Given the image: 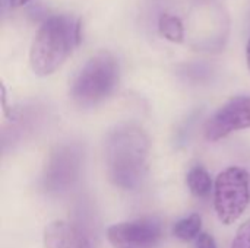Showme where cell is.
<instances>
[{
	"mask_svg": "<svg viewBox=\"0 0 250 248\" xmlns=\"http://www.w3.org/2000/svg\"><path fill=\"white\" fill-rule=\"evenodd\" d=\"M149 139L132 124L114 129L105 140V165L110 180L120 189H136L146 171Z\"/></svg>",
	"mask_w": 250,
	"mask_h": 248,
	"instance_id": "obj_1",
	"label": "cell"
},
{
	"mask_svg": "<svg viewBox=\"0 0 250 248\" xmlns=\"http://www.w3.org/2000/svg\"><path fill=\"white\" fill-rule=\"evenodd\" d=\"M81 41V25L70 16L57 15L38 28L31 48L29 64L35 75L50 76L67 60Z\"/></svg>",
	"mask_w": 250,
	"mask_h": 248,
	"instance_id": "obj_2",
	"label": "cell"
},
{
	"mask_svg": "<svg viewBox=\"0 0 250 248\" xmlns=\"http://www.w3.org/2000/svg\"><path fill=\"white\" fill-rule=\"evenodd\" d=\"M119 82V63L108 51L94 54L76 75L70 96L79 107H92L113 94Z\"/></svg>",
	"mask_w": 250,
	"mask_h": 248,
	"instance_id": "obj_3",
	"label": "cell"
},
{
	"mask_svg": "<svg viewBox=\"0 0 250 248\" xmlns=\"http://www.w3.org/2000/svg\"><path fill=\"white\" fill-rule=\"evenodd\" d=\"M215 210L226 225L236 222L246 210L250 202L249 174L240 167L224 170L215 180Z\"/></svg>",
	"mask_w": 250,
	"mask_h": 248,
	"instance_id": "obj_4",
	"label": "cell"
},
{
	"mask_svg": "<svg viewBox=\"0 0 250 248\" xmlns=\"http://www.w3.org/2000/svg\"><path fill=\"white\" fill-rule=\"evenodd\" d=\"M82 155L75 145H62L56 148L45 165L42 175V189L50 194L67 191L78 181Z\"/></svg>",
	"mask_w": 250,
	"mask_h": 248,
	"instance_id": "obj_5",
	"label": "cell"
},
{
	"mask_svg": "<svg viewBox=\"0 0 250 248\" xmlns=\"http://www.w3.org/2000/svg\"><path fill=\"white\" fill-rule=\"evenodd\" d=\"M161 238L163 225L155 218H139L107 229V240L114 248H154Z\"/></svg>",
	"mask_w": 250,
	"mask_h": 248,
	"instance_id": "obj_6",
	"label": "cell"
},
{
	"mask_svg": "<svg viewBox=\"0 0 250 248\" xmlns=\"http://www.w3.org/2000/svg\"><path fill=\"white\" fill-rule=\"evenodd\" d=\"M249 127L250 96H234L208 120L205 136L209 142H217L236 130Z\"/></svg>",
	"mask_w": 250,
	"mask_h": 248,
	"instance_id": "obj_7",
	"label": "cell"
},
{
	"mask_svg": "<svg viewBox=\"0 0 250 248\" xmlns=\"http://www.w3.org/2000/svg\"><path fill=\"white\" fill-rule=\"evenodd\" d=\"M45 248H92L85 234L72 224L56 221L44 231Z\"/></svg>",
	"mask_w": 250,
	"mask_h": 248,
	"instance_id": "obj_8",
	"label": "cell"
},
{
	"mask_svg": "<svg viewBox=\"0 0 250 248\" xmlns=\"http://www.w3.org/2000/svg\"><path fill=\"white\" fill-rule=\"evenodd\" d=\"M186 183L189 190L196 197H208L212 191V178L205 167L195 165L189 170L186 175Z\"/></svg>",
	"mask_w": 250,
	"mask_h": 248,
	"instance_id": "obj_9",
	"label": "cell"
},
{
	"mask_svg": "<svg viewBox=\"0 0 250 248\" xmlns=\"http://www.w3.org/2000/svg\"><path fill=\"white\" fill-rule=\"evenodd\" d=\"M158 31L160 34L171 41V42H183L185 39V28L182 20L171 15V13H163L158 19Z\"/></svg>",
	"mask_w": 250,
	"mask_h": 248,
	"instance_id": "obj_10",
	"label": "cell"
},
{
	"mask_svg": "<svg viewBox=\"0 0 250 248\" xmlns=\"http://www.w3.org/2000/svg\"><path fill=\"white\" fill-rule=\"evenodd\" d=\"M202 228V219L198 213H192L180 221H177L173 227V235L183 241H192L196 240L201 234Z\"/></svg>",
	"mask_w": 250,
	"mask_h": 248,
	"instance_id": "obj_11",
	"label": "cell"
},
{
	"mask_svg": "<svg viewBox=\"0 0 250 248\" xmlns=\"http://www.w3.org/2000/svg\"><path fill=\"white\" fill-rule=\"evenodd\" d=\"M231 248H250V219L237 229Z\"/></svg>",
	"mask_w": 250,
	"mask_h": 248,
	"instance_id": "obj_12",
	"label": "cell"
},
{
	"mask_svg": "<svg viewBox=\"0 0 250 248\" xmlns=\"http://www.w3.org/2000/svg\"><path fill=\"white\" fill-rule=\"evenodd\" d=\"M195 246L196 248H217L215 240L207 232H201L198 235V238L195 240Z\"/></svg>",
	"mask_w": 250,
	"mask_h": 248,
	"instance_id": "obj_13",
	"label": "cell"
},
{
	"mask_svg": "<svg viewBox=\"0 0 250 248\" xmlns=\"http://www.w3.org/2000/svg\"><path fill=\"white\" fill-rule=\"evenodd\" d=\"M29 0H9V3H10V7H13V9H16V7H21V6H23V4H26Z\"/></svg>",
	"mask_w": 250,
	"mask_h": 248,
	"instance_id": "obj_14",
	"label": "cell"
},
{
	"mask_svg": "<svg viewBox=\"0 0 250 248\" xmlns=\"http://www.w3.org/2000/svg\"><path fill=\"white\" fill-rule=\"evenodd\" d=\"M246 57H248V67H249L250 70V38L249 42H248V48H246Z\"/></svg>",
	"mask_w": 250,
	"mask_h": 248,
	"instance_id": "obj_15",
	"label": "cell"
}]
</instances>
